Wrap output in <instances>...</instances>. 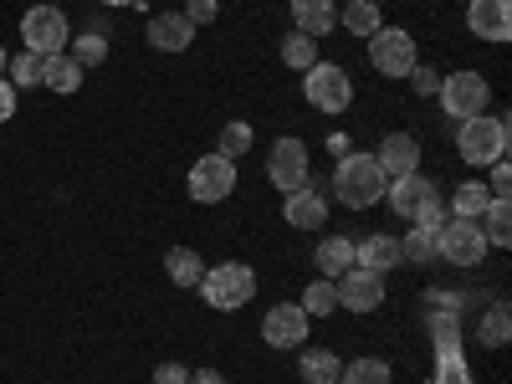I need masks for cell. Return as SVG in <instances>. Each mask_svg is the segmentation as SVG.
<instances>
[{"label":"cell","mask_w":512,"mask_h":384,"mask_svg":"<svg viewBox=\"0 0 512 384\" xmlns=\"http://www.w3.org/2000/svg\"><path fill=\"white\" fill-rule=\"evenodd\" d=\"M384 185H390V180L379 175L374 154H344V159H338V169H333V195L344 200L349 210L379 205L384 200Z\"/></svg>","instance_id":"6da1fadb"},{"label":"cell","mask_w":512,"mask_h":384,"mask_svg":"<svg viewBox=\"0 0 512 384\" xmlns=\"http://www.w3.org/2000/svg\"><path fill=\"white\" fill-rule=\"evenodd\" d=\"M200 297L216 313H236V308H246L251 297H256V272L246 267V262H221V267H205V277H200Z\"/></svg>","instance_id":"7a4b0ae2"},{"label":"cell","mask_w":512,"mask_h":384,"mask_svg":"<svg viewBox=\"0 0 512 384\" xmlns=\"http://www.w3.org/2000/svg\"><path fill=\"white\" fill-rule=\"evenodd\" d=\"M507 139H512L507 118H492V113L461 118V128H456V149H461L466 164H497V159H507Z\"/></svg>","instance_id":"3957f363"},{"label":"cell","mask_w":512,"mask_h":384,"mask_svg":"<svg viewBox=\"0 0 512 384\" xmlns=\"http://www.w3.org/2000/svg\"><path fill=\"white\" fill-rule=\"evenodd\" d=\"M303 98L318 108V113H344L354 103V82L338 62H313L303 72Z\"/></svg>","instance_id":"277c9868"},{"label":"cell","mask_w":512,"mask_h":384,"mask_svg":"<svg viewBox=\"0 0 512 384\" xmlns=\"http://www.w3.org/2000/svg\"><path fill=\"white\" fill-rule=\"evenodd\" d=\"M369 62H374V72H384V77H410V72L420 67L415 36L400 31V26H379V31L369 36Z\"/></svg>","instance_id":"5b68a950"},{"label":"cell","mask_w":512,"mask_h":384,"mask_svg":"<svg viewBox=\"0 0 512 384\" xmlns=\"http://www.w3.org/2000/svg\"><path fill=\"white\" fill-rule=\"evenodd\" d=\"M21 41H26V52H36V57H57V52H67L72 26H67V16L57 6H31L21 16Z\"/></svg>","instance_id":"8992f818"},{"label":"cell","mask_w":512,"mask_h":384,"mask_svg":"<svg viewBox=\"0 0 512 384\" xmlns=\"http://www.w3.org/2000/svg\"><path fill=\"white\" fill-rule=\"evenodd\" d=\"M487 236H482V221H446L436 231V256H446L451 267H482L487 262Z\"/></svg>","instance_id":"52a82bcc"},{"label":"cell","mask_w":512,"mask_h":384,"mask_svg":"<svg viewBox=\"0 0 512 384\" xmlns=\"http://www.w3.org/2000/svg\"><path fill=\"white\" fill-rule=\"evenodd\" d=\"M487 103H492V88H487L482 72H451V77H441V108H446L456 123L487 113Z\"/></svg>","instance_id":"ba28073f"},{"label":"cell","mask_w":512,"mask_h":384,"mask_svg":"<svg viewBox=\"0 0 512 384\" xmlns=\"http://www.w3.org/2000/svg\"><path fill=\"white\" fill-rule=\"evenodd\" d=\"M190 195L200 205H221L226 195H236V159L226 154H205L190 164Z\"/></svg>","instance_id":"9c48e42d"},{"label":"cell","mask_w":512,"mask_h":384,"mask_svg":"<svg viewBox=\"0 0 512 384\" xmlns=\"http://www.w3.org/2000/svg\"><path fill=\"white\" fill-rule=\"evenodd\" d=\"M267 180L287 195V190H297V185H308V144L303 139H277L272 144V154H267Z\"/></svg>","instance_id":"30bf717a"},{"label":"cell","mask_w":512,"mask_h":384,"mask_svg":"<svg viewBox=\"0 0 512 384\" xmlns=\"http://www.w3.org/2000/svg\"><path fill=\"white\" fill-rule=\"evenodd\" d=\"M308 323H313V318L297 308V303H277V308L262 318V338H267L272 349H303V344H308Z\"/></svg>","instance_id":"8fae6325"},{"label":"cell","mask_w":512,"mask_h":384,"mask_svg":"<svg viewBox=\"0 0 512 384\" xmlns=\"http://www.w3.org/2000/svg\"><path fill=\"white\" fill-rule=\"evenodd\" d=\"M333 292H338V308H349V313H374V308L384 303V277L354 267V272H344V277L333 282Z\"/></svg>","instance_id":"7c38bea8"},{"label":"cell","mask_w":512,"mask_h":384,"mask_svg":"<svg viewBox=\"0 0 512 384\" xmlns=\"http://www.w3.org/2000/svg\"><path fill=\"white\" fill-rule=\"evenodd\" d=\"M374 164H379L384 180L415 175V169H420V144H415V134H384L379 149H374Z\"/></svg>","instance_id":"4fadbf2b"},{"label":"cell","mask_w":512,"mask_h":384,"mask_svg":"<svg viewBox=\"0 0 512 384\" xmlns=\"http://www.w3.org/2000/svg\"><path fill=\"white\" fill-rule=\"evenodd\" d=\"M282 221H287L292 231H323V221H328V200H323V190H313V185L287 190V200H282Z\"/></svg>","instance_id":"5bb4252c"},{"label":"cell","mask_w":512,"mask_h":384,"mask_svg":"<svg viewBox=\"0 0 512 384\" xmlns=\"http://www.w3.org/2000/svg\"><path fill=\"white\" fill-rule=\"evenodd\" d=\"M436 195H441V190L425 180L420 169H415V175H405V180H390V185H384V200H390V210H395V216H405V221H415Z\"/></svg>","instance_id":"9a60e30c"},{"label":"cell","mask_w":512,"mask_h":384,"mask_svg":"<svg viewBox=\"0 0 512 384\" xmlns=\"http://www.w3.org/2000/svg\"><path fill=\"white\" fill-rule=\"evenodd\" d=\"M466 31L482 41H507L512 36V0H472L466 6Z\"/></svg>","instance_id":"2e32d148"},{"label":"cell","mask_w":512,"mask_h":384,"mask_svg":"<svg viewBox=\"0 0 512 384\" xmlns=\"http://www.w3.org/2000/svg\"><path fill=\"white\" fill-rule=\"evenodd\" d=\"M149 47L154 52H190L195 47V21L185 16V11H164V16H154L149 21Z\"/></svg>","instance_id":"e0dca14e"},{"label":"cell","mask_w":512,"mask_h":384,"mask_svg":"<svg viewBox=\"0 0 512 384\" xmlns=\"http://www.w3.org/2000/svg\"><path fill=\"white\" fill-rule=\"evenodd\" d=\"M354 267H364V272H395L400 267V241L395 236H364V241H354Z\"/></svg>","instance_id":"ac0fdd59"},{"label":"cell","mask_w":512,"mask_h":384,"mask_svg":"<svg viewBox=\"0 0 512 384\" xmlns=\"http://www.w3.org/2000/svg\"><path fill=\"white\" fill-rule=\"evenodd\" d=\"M292 26L318 41V36H328L338 26V6L333 0H292Z\"/></svg>","instance_id":"d6986e66"},{"label":"cell","mask_w":512,"mask_h":384,"mask_svg":"<svg viewBox=\"0 0 512 384\" xmlns=\"http://www.w3.org/2000/svg\"><path fill=\"white\" fill-rule=\"evenodd\" d=\"M318 272L328 282H338L344 272H354V241L349 236H323L318 241Z\"/></svg>","instance_id":"ffe728a7"},{"label":"cell","mask_w":512,"mask_h":384,"mask_svg":"<svg viewBox=\"0 0 512 384\" xmlns=\"http://www.w3.org/2000/svg\"><path fill=\"white\" fill-rule=\"evenodd\" d=\"M164 272H169V282H175V287H200L205 262H200L195 246H169L164 251Z\"/></svg>","instance_id":"44dd1931"},{"label":"cell","mask_w":512,"mask_h":384,"mask_svg":"<svg viewBox=\"0 0 512 384\" xmlns=\"http://www.w3.org/2000/svg\"><path fill=\"white\" fill-rule=\"evenodd\" d=\"M41 88H52V93H77L82 88V67L57 52V57H41Z\"/></svg>","instance_id":"7402d4cb"},{"label":"cell","mask_w":512,"mask_h":384,"mask_svg":"<svg viewBox=\"0 0 512 384\" xmlns=\"http://www.w3.org/2000/svg\"><path fill=\"white\" fill-rule=\"evenodd\" d=\"M297 374H303L308 384H338L344 364H338V354H328V349H303V359H297Z\"/></svg>","instance_id":"603a6c76"},{"label":"cell","mask_w":512,"mask_h":384,"mask_svg":"<svg viewBox=\"0 0 512 384\" xmlns=\"http://www.w3.org/2000/svg\"><path fill=\"white\" fill-rule=\"evenodd\" d=\"M482 236H487V246H512V205L507 200H487Z\"/></svg>","instance_id":"cb8c5ba5"},{"label":"cell","mask_w":512,"mask_h":384,"mask_svg":"<svg viewBox=\"0 0 512 384\" xmlns=\"http://www.w3.org/2000/svg\"><path fill=\"white\" fill-rule=\"evenodd\" d=\"M487 200H492V195H487V185H482V180H466V185L451 195V216H456V221H482Z\"/></svg>","instance_id":"d4e9b609"},{"label":"cell","mask_w":512,"mask_h":384,"mask_svg":"<svg viewBox=\"0 0 512 384\" xmlns=\"http://www.w3.org/2000/svg\"><path fill=\"white\" fill-rule=\"evenodd\" d=\"M338 21H344L354 36H364V41H369V36L384 26V16H379V6H374V0H349V6L338 11Z\"/></svg>","instance_id":"484cf974"},{"label":"cell","mask_w":512,"mask_h":384,"mask_svg":"<svg viewBox=\"0 0 512 384\" xmlns=\"http://www.w3.org/2000/svg\"><path fill=\"white\" fill-rule=\"evenodd\" d=\"M400 262H410V267H431V262H436V231L415 226L410 236H400Z\"/></svg>","instance_id":"4316f807"},{"label":"cell","mask_w":512,"mask_h":384,"mask_svg":"<svg viewBox=\"0 0 512 384\" xmlns=\"http://www.w3.org/2000/svg\"><path fill=\"white\" fill-rule=\"evenodd\" d=\"M477 333H482L487 349H502L507 338H512V308H507V303H492V308L482 313V328H477Z\"/></svg>","instance_id":"83f0119b"},{"label":"cell","mask_w":512,"mask_h":384,"mask_svg":"<svg viewBox=\"0 0 512 384\" xmlns=\"http://www.w3.org/2000/svg\"><path fill=\"white\" fill-rule=\"evenodd\" d=\"M338 384H390V364L384 359H354V364H344Z\"/></svg>","instance_id":"f1b7e54d"},{"label":"cell","mask_w":512,"mask_h":384,"mask_svg":"<svg viewBox=\"0 0 512 384\" xmlns=\"http://www.w3.org/2000/svg\"><path fill=\"white\" fill-rule=\"evenodd\" d=\"M282 62H287L292 72H308V67L318 62V47H313V36H303V31H292V36L282 41Z\"/></svg>","instance_id":"f546056e"},{"label":"cell","mask_w":512,"mask_h":384,"mask_svg":"<svg viewBox=\"0 0 512 384\" xmlns=\"http://www.w3.org/2000/svg\"><path fill=\"white\" fill-rule=\"evenodd\" d=\"M297 308H303L308 318H328V313L338 308V292H333V282H328V277H318V282L303 292V303H297Z\"/></svg>","instance_id":"4dcf8cb0"},{"label":"cell","mask_w":512,"mask_h":384,"mask_svg":"<svg viewBox=\"0 0 512 384\" xmlns=\"http://www.w3.org/2000/svg\"><path fill=\"white\" fill-rule=\"evenodd\" d=\"M67 57H72L82 72H88V67H98V62L108 57V41H103L98 31H88V36H77V41H72V52H67Z\"/></svg>","instance_id":"1f68e13d"},{"label":"cell","mask_w":512,"mask_h":384,"mask_svg":"<svg viewBox=\"0 0 512 384\" xmlns=\"http://www.w3.org/2000/svg\"><path fill=\"white\" fill-rule=\"evenodd\" d=\"M436 384H477L472 369H466V359H461V349L436 354Z\"/></svg>","instance_id":"d6a6232c"},{"label":"cell","mask_w":512,"mask_h":384,"mask_svg":"<svg viewBox=\"0 0 512 384\" xmlns=\"http://www.w3.org/2000/svg\"><path fill=\"white\" fill-rule=\"evenodd\" d=\"M431 344H436V354L461 349V323H456V313H436V318H431Z\"/></svg>","instance_id":"836d02e7"},{"label":"cell","mask_w":512,"mask_h":384,"mask_svg":"<svg viewBox=\"0 0 512 384\" xmlns=\"http://www.w3.org/2000/svg\"><path fill=\"white\" fill-rule=\"evenodd\" d=\"M251 139H256V134H251V123H226V128H221V149H216V154L241 159V154L251 149Z\"/></svg>","instance_id":"e575fe53"},{"label":"cell","mask_w":512,"mask_h":384,"mask_svg":"<svg viewBox=\"0 0 512 384\" xmlns=\"http://www.w3.org/2000/svg\"><path fill=\"white\" fill-rule=\"evenodd\" d=\"M6 72H11V88H36V82H41V57L21 52L16 62H6Z\"/></svg>","instance_id":"d590c367"},{"label":"cell","mask_w":512,"mask_h":384,"mask_svg":"<svg viewBox=\"0 0 512 384\" xmlns=\"http://www.w3.org/2000/svg\"><path fill=\"white\" fill-rule=\"evenodd\" d=\"M410 88H415L420 98H436V93H441V72H431V67H415V72H410Z\"/></svg>","instance_id":"8d00e7d4"},{"label":"cell","mask_w":512,"mask_h":384,"mask_svg":"<svg viewBox=\"0 0 512 384\" xmlns=\"http://www.w3.org/2000/svg\"><path fill=\"white\" fill-rule=\"evenodd\" d=\"M446 221H451V216H446V200H441V195H436L431 205H425L420 216H415V226H425V231H441Z\"/></svg>","instance_id":"74e56055"},{"label":"cell","mask_w":512,"mask_h":384,"mask_svg":"<svg viewBox=\"0 0 512 384\" xmlns=\"http://www.w3.org/2000/svg\"><path fill=\"white\" fill-rule=\"evenodd\" d=\"M185 16H190V21H195V31H200V26H210V21L221 16V0H190Z\"/></svg>","instance_id":"f35d334b"},{"label":"cell","mask_w":512,"mask_h":384,"mask_svg":"<svg viewBox=\"0 0 512 384\" xmlns=\"http://www.w3.org/2000/svg\"><path fill=\"white\" fill-rule=\"evenodd\" d=\"M507 190H512V169H507V159H497V164H492V185H487V195H492V200H507Z\"/></svg>","instance_id":"ab89813d"},{"label":"cell","mask_w":512,"mask_h":384,"mask_svg":"<svg viewBox=\"0 0 512 384\" xmlns=\"http://www.w3.org/2000/svg\"><path fill=\"white\" fill-rule=\"evenodd\" d=\"M154 384H190V369L185 364H159L154 369Z\"/></svg>","instance_id":"60d3db41"},{"label":"cell","mask_w":512,"mask_h":384,"mask_svg":"<svg viewBox=\"0 0 512 384\" xmlns=\"http://www.w3.org/2000/svg\"><path fill=\"white\" fill-rule=\"evenodd\" d=\"M6 118H16V88L0 77V123H6Z\"/></svg>","instance_id":"b9f144b4"},{"label":"cell","mask_w":512,"mask_h":384,"mask_svg":"<svg viewBox=\"0 0 512 384\" xmlns=\"http://www.w3.org/2000/svg\"><path fill=\"white\" fill-rule=\"evenodd\" d=\"M190 384H226V379H221L216 369H195V374H190Z\"/></svg>","instance_id":"7bdbcfd3"},{"label":"cell","mask_w":512,"mask_h":384,"mask_svg":"<svg viewBox=\"0 0 512 384\" xmlns=\"http://www.w3.org/2000/svg\"><path fill=\"white\" fill-rule=\"evenodd\" d=\"M98 6H134V0H98Z\"/></svg>","instance_id":"ee69618b"},{"label":"cell","mask_w":512,"mask_h":384,"mask_svg":"<svg viewBox=\"0 0 512 384\" xmlns=\"http://www.w3.org/2000/svg\"><path fill=\"white\" fill-rule=\"evenodd\" d=\"M6 62H11V57H6V47H0V72H6Z\"/></svg>","instance_id":"f6af8a7d"}]
</instances>
